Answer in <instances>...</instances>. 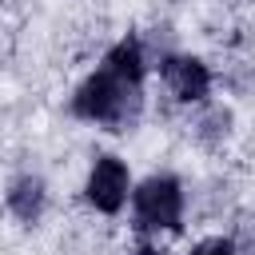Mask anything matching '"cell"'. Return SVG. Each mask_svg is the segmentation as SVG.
Listing matches in <instances>:
<instances>
[{"label": "cell", "instance_id": "obj_7", "mask_svg": "<svg viewBox=\"0 0 255 255\" xmlns=\"http://www.w3.org/2000/svg\"><path fill=\"white\" fill-rule=\"evenodd\" d=\"M191 255H239V251H235L231 239H203V243L191 247Z\"/></svg>", "mask_w": 255, "mask_h": 255}, {"label": "cell", "instance_id": "obj_5", "mask_svg": "<svg viewBox=\"0 0 255 255\" xmlns=\"http://www.w3.org/2000/svg\"><path fill=\"white\" fill-rule=\"evenodd\" d=\"M44 203H48V191H44V179H40V175L24 171V175H16V179L8 183V211H12L20 223L32 227V223L44 215Z\"/></svg>", "mask_w": 255, "mask_h": 255}, {"label": "cell", "instance_id": "obj_8", "mask_svg": "<svg viewBox=\"0 0 255 255\" xmlns=\"http://www.w3.org/2000/svg\"><path fill=\"white\" fill-rule=\"evenodd\" d=\"M231 243H235L239 255H255V219H243V227H239V235Z\"/></svg>", "mask_w": 255, "mask_h": 255}, {"label": "cell", "instance_id": "obj_4", "mask_svg": "<svg viewBox=\"0 0 255 255\" xmlns=\"http://www.w3.org/2000/svg\"><path fill=\"white\" fill-rule=\"evenodd\" d=\"M159 80L179 104H199L211 92V72L195 56H163L159 60Z\"/></svg>", "mask_w": 255, "mask_h": 255}, {"label": "cell", "instance_id": "obj_9", "mask_svg": "<svg viewBox=\"0 0 255 255\" xmlns=\"http://www.w3.org/2000/svg\"><path fill=\"white\" fill-rule=\"evenodd\" d=\"M139 255H159V251H151V247H143V251H139Z\"/></svg>", "mask_w": 255, "mask_h": 255}, {"label": "cell", "instance_id": "obj_3", "mask_svg": "<svg viewBox=\"0 0 255 255\" xmlns=\"http://www.w3.org/2000/svg\"><path fill=\"white\" fill-rule=\"evenodd\" d=\"M128 163L120 155H100L88 171V183H84V195L96 211L104 215H116L124 203H128Z\"/></svg>", "mask_w": 255, "mask_h": 255}, {"label": "cell", "instance_id": "obj_1", "mask_svg": "<svg viewBox=\"0 0 255 255\" xmlns=\"http://www.w3.org/2000/svg\"><path fill=\"white\" fill-rule=\"evenodd\" d=\"M72 112L108 131H128L143 112V52L139 40H120L104 64L76 88Z\"/></svg>", "mask_w": 255, "mask_h": 255}, {"label": "cell", "instance_id": "obj_6", "mask_svg": "<svg viewBox=\"0 0 255 255\" xmlns=\"http://www.w3.org/2000/svg\"><path fill=\"white\" fill-rule=\"evenodd\" d=\"M227 124H231V116H227L223 108H211V112L195 124V139H199V143H207V147H215V143H223V139H227Z\"/></svg>", "mask_w": 255, "mask_h": 255}, {"label": "cell", "instance_id": "obj_2", "mask_svg": "<svg viewBox=\"0 0 255 255\" xmlns=\"http://www.w3.org/2000/svg\"><path fill=\"white\" fill-rule=\"evenodd\" d=\"M179 219H183V187L175 175H147L131 191L135 231H179Z\"/></svg>", "mask_w": 255, "mask_h": 255}]
</instances>
